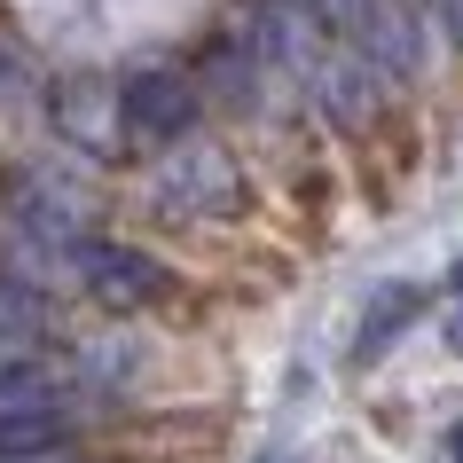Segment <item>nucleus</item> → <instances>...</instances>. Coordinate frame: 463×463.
Listing matches in <instances>:
<instances>
[{
	"mask_svg": "<svg viewBox=\"0 0 463 463\" xmlns=\"http://www.w3.org/2000/svg\"><path fill=\"white\" fill-rule=\"evenodd\" d=\"M448 345L463 354V268H456V307H448Z\"/></svg>",
	"mask_w": 463,
	"mask_h": 463,
	"instance_id": "0eeeda50",
	"label": "nucleus"
},
{
	"mask_svg": "<svg viewBox=\"0 0 463 463\" xmlns=\"http://www.w3.org/2000/svg\"><path fill=\"white\" fill-rule=\"evenodd\" d=\"M48 322H55V307L32 283H16V275H0V354H24V345H40L48 338Z\"/></svg>",
	"mask_w": 463,
	"mask_h": 463,
	"instance_id": "39448f33",
	"label": "nucleus"
},
{
	"mask_svg": "<svg viewBox=\"0 0 463 463\" xmlns=\"http://www.w3.org/2000/svg\"><path fill=\"white\" fill-rule=\"evenodd\" d=\"M165 196L181 204V213L228 220V213H244V173H236V157H228V149H173Z\"/></svg>",
	"mask_w": 463,
	"mask_h": 463,
	"instance_id": "7ed1b4c3",
	"label": "nucleus"
},
{
	"mask_svg": "<svg viewBox=\"0 0 463 463\" xmlns=\"http://www.w3.org/2000/svg\"><path fill=\"white\" fill-rule=\"evenodd\" d=\"M71 268L87 275V291H95L102 307H118V315H134V307H165V298L181 291L165 260H149V251H134V244H102V236H79Z\"/></svg>",
	"mask_w": 463,
	"mask_h": 463,
	"instance_id": "f03ea898",
	"label": "nucleus"
},
{
	"mask_svg": "<svg viewBox=\"0 0 463 463\" xmlns=\"http://www.w3.org/2000/svg\"><path fill=\"white\" fill-rule=\"evenodd\" d=\"M79 439L63 409H0V463H55Z\"/></svg>",
	"mask_w": 463,
	"mask_h": 463,
	"instance_id": "20e7f679",
	"label": "nucleus"
},
{
	"mask_svg": "<svg viewBox=\"0 0 463 463\" xmlns=\"http://www.w3.org/2000/svg\"><path fill=\"white\" fill-rule=\"evenodd\" d=\"M448 456H456V463H463V424H456V432H448Z\"/></svg>",
	"mask_w": 463,
	"mask_h": 463,
	"instance_id": "1a4fd4ad",
	"label": "nucleus"
},
{
	"mask_svg": "<svg viewBox=\"0 0 463 463\" xmlns=\"http://www.w3.org/2000/svg\"><path fill=\"white\" fill-rule=\"evenodd\" d=\"M448 24H456V40H463V0H448Z\"/></svg>",
	"mask_w": 463,
	"mask_h": 463,
	"instance_id": "6e6552de",
	"label": "nucleus"
},
{
	"mask_svg": "<svg viewBox=\"0 0 463 463\" xmlns=\"http://www.w3.org/2000/svg\"><path fill=\"white\" fill-rule=\"evenodd\" d=\"M196 71H134L118 87V134L142 149H181V134L196 126Z\"/></svg>",
	"mask_w": 463,
	"mask_h": 463,
	"instance_id": "f257e3e1",
	"label": "nucleus"
},
{
	"mask_svg": "<svg viewBox=\"0 0 463 463\" xmlns=\"http://www.w3.org/2000/svg\"><path fill=\"white\" fill-rule=\"evenodd\" d=\"M416 315H424V291H416V283H392V291L362 315V338H354V354H362V362H377V354H385V345L401 338Z\"/></svg>",
	"mask_w": 463,
	"mask_h": 463,
	"instance_id": "423d86ee",
	"label": "nucleus"
},
{
	"mask_svg": "<svg viewBox=\"0 0 463 463\" xmlns=\"http://www.w3.org/2000/svg\"><path fill=\"white\" fill-rule=\"evenodd\" d=\"M260 463H298V456H260Z\"/></svg>",
	"mask_w": 463,
	"mask_h": 463,
	"instance_id": "9d476101",
	"label": "nucleus"
}]
</instances>
